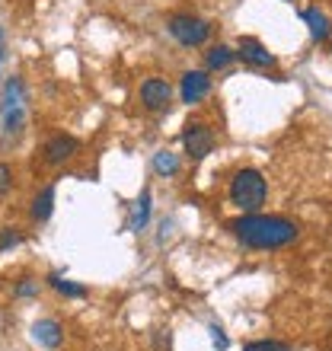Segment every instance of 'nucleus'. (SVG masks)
I'll list each match as a JSON object with an SVG mask.
<instances>
[{
	"label": "nucleus",
	"mask_w": 332,
	"mask_h": 351,
	"mask_svg": "<svg viewBox=\"0 0 332 351\" xmlns=\"http://www.w3.org/2000/svg\"><path fill=\"white\" fill-rule=\"evenodd\" d=\"M243 351H291L285 342H275V339H259V342H246Z\"/></svg>",
	"instance_id": "obj_19"
},
{
	"label": "nucleus",
	"mask_w": 332,
	"mask_h": 351,
	"mask_svg": "<svg viewBox=\"0 0 332 351\" xmlns=\"http://www.w3.org/2000/svg\"><path fill=\"white\" fill-rule=\"evenodd\" d=\"M77 150H80V141L74 134H55V138L45 141V147H42V163L45 167H64L67 160L77 157Z\"/></svg>",
	"instance_id": "obj_8"
},
{
	"label": "nucleus",
	"mask_w": 332,
	"mask_h": 351,
	"mask_svg": "<svg viewBox=\"0 0 332 351\" xmlns=\"http://www.w3.org/2000/svg\"><path fill=\"white\" fill-rule=\"evenodd\" d=\"M233 61H237V51H233L230 45H224V42H217V45H211L208 51H204V71H208V74H214V71H227Z\"/></svg>",
	"instance_id": "obj_14"
},
{
	"label": "nucleus",
	"mask_w": 332,
	"mask_h": 351,
	"mask_svg": "<svg viewBox=\"0 0 332 351\" xmlns=\"http://www.w3.org/2000/svg\"><path fill=\"white\" fill-rule=\"evenodd\" d=\"M45 285L55 291V294H61V297H67V300H83V297L90 294L83 285H77V281H71V278H64L61 271H51V275L45 278Z\"/></svg>",
	"instance_id": "obj_15"
},
{
	"label": "nucleus",
	"mask_w": 332,
	"mask_h": 351,
	"mask_svg": "<svg viewBox=\"0 0 332 351\" xmlns=\"http://www.w3.org/2000/svg\"><path fill=\"white\" fill-rule=\"evenodd\" d=\"M211 342H214V348H217V351H227V348H230V342H227V335H224L221 326H211Z\"/></svg>",
	"instance_id": "obj_21"
},
{
	"label": "nucleus",
	"mask_w": 332,
	"mask_h": 351,
	"mask_svg": "<svg viewBox=\"0 0 332 351\" xmlns=\"http://www.w3.org/2000/svg\"><path fill=\"white\" fill-rule=\"evenodd\" d=\"M23 240H26V233L19 230V227H0V256L23 246Z\"/></svg>",
	"instance_id": "obj_17"
},
{
	"label": "nucleus",
	"mask_w": 332,
	"mask_h": 351,
	"mask_svg": "<svg viewBox=\"0 0 332 351\" xmlns=\"http://www.w3.org/2000/svg\"><path fill=\"white\" fill-rule=\"evenodd\" d=\"M237 58L249 67H259V71H268V67L278 64V58L265 48V42H259L256 36H240L237 42Z\"/></svg>",
	"instance_id": "obj_7"
},
{
	"label": "nucleus",
	"mask_w": 332,
	"mask_h": 351,
	"mask_svg": "<svg viewBox=\"0 0 332 351\" xmlns=\"http://www.w3.org/2000/svg\"><path fill=\"white\" fill-rule=\"evenodd\" d=\"M38 291H42V281H38V278H19L16 287H13V297H16V300H32V297H38Z\"/></svg>",
	"instance_id": "obj_18"
},
{
	"label": "nucleus",
	"mask_w": 332,
	"mask_h": 351,
	"mask_svg": "<svg viewBox=\"0 0 332 351\" xmlns=\"http://www.w3.org/2000/svg\"><path fill=\"white\" fill-rule=\"evenodd\" d=\"M211 93V74L208 71H185L179 77V99L185 106H198Z\"/></svg>",
	"instance_id": "obj_9"
},
{
	"label": "nucleus",
	"mask_w": 332,
	"mask_h": 351,
	"mask_svg": "<svg viewBox=\"0 0 332 351\" xmlns=\"http://www.w3.org/2000/svg\"><path fill=\"white\" fill-rule=\"evenodd\" d=\"M55 192H58V185L55 182H48L45 189H38L36 198H32V204H29V217L36 223H45L51 214H55Z\"/></svg>",
	"instance_id": "obj_11"
},
{
	"label": "nucleus",
	"mask_w": 332,
	"mask_h": 351,
	"mask_svg": "<svg viewBox=\"0 0 332 351\" xmlns=\"http://www.w3.org/2000/svg\"><path fill=\"white\" fill-rule=\"evenodd\" d=\"M300 19L307 23V32H310L313 42H326V38L332 36V19H329V13H323L320 7H307L304 13H300Z\"/></svg>",
	"instance_id": "obj_12"
},
{
	"label": "nucleus",
	"mask_w": 332,
	"mask_h": 351,
	"mask_svg": "<svg viewBox=\"0 0 332 351\" xmlns=\"http://www.w3.org/2000/svg\"><path fill=\"white\" fill-rule=\"evenodd\" d=\"M166 32L182 48H198L211 38V23L195 16V13H173V16L166 19Z\"/></svg>",
	"instance_id": "obj_4"
},
{
	"label": "nucleus",
	"mask_w": 332,
	"mask_h": 351,
	"mask_svg": "<svg viewBox=\"0 0 332 351\" xmlns=\"http://www.w3.org/2000/svg\"><path fill=\"white\" fill-rule=\"evenodd\" d=\"M138 99L147 112H169V106H173V86L163 77H147L138 90Z\"/></svg>",
	"instance_id": "obj_6"
},
{
	"label": "nucleus",
	"mask_w": 332,
	"mask_h": 351,
	"mask_svg": "<svg viewBox=\"0 0 332 351\" xmlns=\"http://www.w3.org/2000/svg\"><path fill=\"white\" fill-rule=\"evenodd\" d=\"M150 167H154V173H157L160 179H173V176H179V169H182V160H179V154H173V150H157Z\"/></svg>",
	"instance_id": "obj_16"
},
{
	"label": "nucleus",
	"mask_w": 332,
	"mask_h": 351,
	"mask_svg": "<svg viewBox=\"0 0 332 351\" xmlns=\"http://www.w3.org/2000/svg\"><path fill=\"white\" fill-rule=\"evenodd\" d=\"M227 198H230L233 208H240L243 214H256L262 211V204L268 198V182L265 176L259 173V169L246 167L230 179V189H227Z\"/></svg>",
	"instance_id": "obj_3"
},
{
	"label": "nucleus",
	"mask_w": 332,
	"mask_h": 351,
	"mask_svg": "<svg viewBox=\"0 0 332 351\" xmlns=\"http://www.w3.org/2000/svg\"><path fill=\"white\" fill-rule=\"evenodd\" d=\"M230 233L243 246L249 250H285L300 237V227H297L291 217H281V214H243L237 221L227 223Z\"/></svg>",
	"instance_id": "obj_1"
},
{
	"label": "nucleus",
	"mask_w": 332,
	"mask_h": 351,
	"mask_svg": "<svg viewBox=\"0 0 332 351\" xmlns=\"http://www.w3.org/2000/svg\"><path fill=\"white\" fill-rule=\"evenodd\" d=\"M0 131L7 141H16L26 131V84L23 77H10L0 93Z\"/></svg>",
	"instance_id": "obj_2"
},
{
	"label": "nucleus",
	"mask_w": 332,
	"mask_h": 351,
	"mask_svg": "<svg viewBox=\"0 0 332 351\" xmlns=\"http://www.w3.org/2000/svg\"><path fill=\"white\" fill-rule=\"evenodd\" d=\"M32 339H36L42 348L58 351L61 345H64V329H61V323H58V319L45 316V319H36V323H32Z\"/></svg>",
	"instance_id": "obj_10"
},
{
	"label": "nucleus",
	"mask_w": 332,
	"mask_h": 351,
	"mask_svg": "<svg viewBox=\"0 0 332 351\" xmlns=\"http://www.w3.org/2000/svg\"><path fill=\"white\" fill-rule=\"evenodd\" d=\"M7 61V29L0 26V64Z\"/></svg>",
	"instance_id": "obj_22"
},
{
	"label": "nucleus",
	"mask_w": 332,
	"mask_h": 351,
	"mask_svg": "<svg viewBox=\"0 0 332 351\" xmlns=\"http://www.w3.org/2000/svg\"><path fill=\"white\" fill-rule=\"evenodd\" d=\"M182 150L189 160H204L214 150V131L204 121H185L182 125Z\"/></svg>",
	"instance_id": "obj_5"
},
{
	"label": "nucleus",
	"mask_w": 332,
	"mask_h": 351,
	"mask_svg": "<svg viewBox=\"0 0 332 351\" xmlns=\"http://www.w3.org/2000/svg\"><path fill=\"white\" fill-rule=\"evenodd\" d=\"M150 211H154V198H150V189H144V192L138 195V202L131 204V214H128V230H131V233L147 230V223H150Z\"/></svg>",
	"instance_id": "obj_13"
},
{
	"label": "nucleus",
	"mask_w": 332,
	"mask_h": 351,
	"mask_svg": "<svg viewBox=\"0 0 332 351\" xmlns=\"http://www.w3.org/2000/svg\"><path fill=\"white\" fill-rule=\"evenodd\" d=\"M10 189H13V167L0 160V198H3Z\"/></svg>",
	"instance_id": "obj_20"
}]
</instances>
